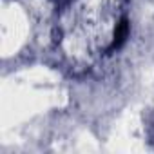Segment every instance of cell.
<instances>
[{
	"label": "cell",
	"mask_w": 154,
	"mask_h": 154,
	"mask_svg": "<svg viewBox=\"0 0 154 154\" xmlns=\"http://www.w3.org/2000/svg\"><path fill=\"white\" fill-rule=\"evenodd\" d=\"M127 35H129V20L127 18H122L118 24H116V31H114V36H112V42L109 45V53H112L114 49H120L123 45V42L127 40Z\"/></svg>",
	"instance_id": "1"
}]
</instances>
